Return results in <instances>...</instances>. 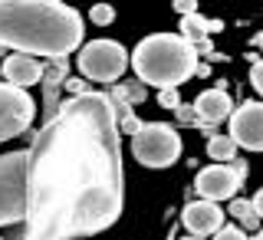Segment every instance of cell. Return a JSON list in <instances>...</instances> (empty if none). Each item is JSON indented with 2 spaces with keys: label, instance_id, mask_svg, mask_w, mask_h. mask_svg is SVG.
I'll use <instances>...</instances> for the list:
<instances>
[{
  "label": "cell",
  "instance_id": "cell-1",
  "mask_svg": "<svg viewBox=\"0 0 263 240\" xmlns=\"http://www.w3.org/2000/svg\"><path fill=\"white\" fill-rule=\"evenodd\" d=\"M27 155V240L92 237L119 220L125 175L112 96L60 102Z\"/></svg>",
  "mask_w": 263,
  "mask_h": 240
},
{
  "label": "cell",
  "instance_id": "cell-2",
  "mask_svg": "<svg viewBox=\"0 0 263 240\" xmlns=\"http://www.w3.org/2000/svg\"><path fill=\"white\" fill-rule=\"evenodd\" d=\"M0 46L33 60H66L82 46V16L53 0H0Z\"/></svg>",
  "mask_w": 263,
  "mask_h": 240
},
{
  "label": "cell",
  "instance_id": "cell-3",
  "mask_svg": "<svg viewBox=\"0 0 263 240\" xmlns=\"http://www.w3.org/2000/svg\"><path fill=\"white\" fill-rule=\"evenodd\" d=\"M128 66L142 82L161 93V89H178L184 79L194 76L197 56L181 33H152L135 46V53L128 56Z\"/></svg>",
  "mask_w": 263,
  "mask_h": 240
},
{
  "label": "cell",
  "instance_id": "cell-4",
  "mask_svg": "<svg viewBox=\"0 0 263 240\" xmlns=\"http://www.w3.org/2000/svg\"><path fill=\"white\" fill-rule=\"evenodd\" d=\"M27 175H30L27 152L0 155V227L20 224L27 217Z\"/></svg>",
  "mask_w": 263,
  "mask_h": 240
},
{
  "label": "cell",
  "instance_id": "cell-5",
  "mask_svg": "<svg viewBox=\"0 0 263 240\" xmlns=\"http://www.w3.org/2000/svg\"><path fill=\"white\" fill-rule=\"evenodd\" d=\"M132 155L145 168H171L181 158V135L164 122H142L132 135Z\"/></svg>",
  "mask_w": 263,
  "mask_h": 240
},
{
  "label": "cell",
  "instance_id": "cell-6",
  "mask_svg": "<svg viewBox=\"0 0 263 240\" xmlns=\"http://www.w3.org/2000/svg\"><path fill=\"white\" fill-rule=\"evenodd\" d=\"M79 72L92 82H112L122 79L128 69V49L115 40H92L79 49Z\"/></svg>",
  "mask_w": 263,
  "mask_h": 240
},
{
  "label": "cell",
  "instance_id": "cell-7",
  "mask_svg": "<svg viewBox=\"0 0 263 240\" xmlns=\"http://www.w3.org/2000/svg\"><path fill=\"white\" fill-rule=\"evenodd\" d=\"M33 112H36V105H33L30 93L0 82V142L23 135L33 122Z\"/></svg>",
  "mask_w": 263,
  "mask_h": 240
},
{
  "label": "cell",
  "instance_id": "cell-8",
  "mask_svg": "<svg viewBox=\"0 0 263 240\" xmlns=\"http://www.w3.org/2000/svg\"><path fill=\"white\" fill-rule=\"evenodd\" d=\"M230 142L247 152H263V102H243L230 112Z\"/></svg>",
  "mask_w": 263,
  "mask_h": 240
},
{
  "label": "cell",
  "instance_id": "cell-9",
  "mask_svg": "<svg viewBox=\"0 0 263 240\" xmlns=\"http://www.w3.org/2000/svg\"><path fill=\"white\" fill-rule=\"evenodd\" d=\"M240 181H243V178L237 175L230 164H208V168L197 171L194 188H197V194H201L204 201L220 204V201H227V197H234V194H237Z\"/></svg>",
  "mask_w": 263,
  "mask_h": 240
},
{
  "label": "cell",
  "instance_id": "cell-10",
  "mask_svg": "<svg viewBox=\"0 0 263 240\" xmlns=\"http://www.w3.org/2000/svg\"><path fill=\"white\" fill-rule=\"evenodd\" d=\"M0 76H4L7 86L23 89V93H27V86L43 82V63L33 60V56L13 53V56H7V60H4V66H0Z\"/></svg>",
  "mask_w": 263,
  "mask_h": 240
},
{
  "label": "cell",
  "instance_id": "cell-11",
  "mask_svg": "<svg viewBox=\"0 0 263 240\" xmlns=\"http://www.w3.org/2000/svg\"><path fill=\"white\" fill-rule=\"evenodd\" d=\"M181 220H184V227L191 230V234L208 237V234H217V230L224 227V211L211 201H191L184 208V214H181Z\"/></svg>",
  "mask_w": 263,
  "mask_h": 240
},
{
  "label": "cell",
  "instance_id": "cell-12",
  "mask_svg": "<svg viewBox=\"0 0 263 240\" xmlns=\"http://www.w3.org/2000/svg\"><path fill=\"white\" fill-rule=\"evenodd\" d=\"M194 112L201 115V122L217 125V122L230 119V112H234V99H230L224 89H204V93L194 99Z\"/></svg>",
  "mask_w": 263,
  "mask_h": 240
},
{
  "label": "cell",
  "instance_id": "cell-13",
  "mask_svg": "<svg viewBox=\"0 0 263 240\" xmlns=\"http://www.w3.org/2000/svg\"><path fill=\"white\" fill-rule=\"evenodd\" d=\"M220 27H224L220 20H204L201 13H191L181 20V36L187 43H197V40H208V33H220Z\"/></svg>",
  "mask_w": 263,
  "mask_h": 240
},
{
  "label": "cell",
  "instance_id": "cell-14",
  "mask_svg": "<svg viewBox=\"0 0 263 240\" xmlns=\"http://www.w3.org/2000/svg\"><path fill=\"white\" fill-rule=\"evenodd\" d=\"M208 155L214 158V164H224L237 155V145L230 142V135H214L208 138Z\"/></svg>",
  "mask_w": 263,
  "mask_h": 240
},
{
  "label": "cell",
  "instance_id": "cell-15",
  "mask_svg": "<svg viewBox=\"0 0 263 240\" xmlns=\"http://www.w3.org/2000/svg\"><path fill=\"white\" fill-rule=\"evenodd\" d=\"M230 214H234V217L243 224V227H240L243 234H247V230H253V227L260 224V217H257V211H253V204H250V201H240V197H237V201L230 204Z\"/></svg>",
  "mask_w": 263,
  "mask_h": 240
},
{
  "label": "cell",
  "instance_id": "cell-16",
  "mask_svg": "<svg viewBox=\"0 0 263 240\" xmlns=\"http://www.w3.org/2000/svg\"><path fill=\"white\" fill-rule=\"evenodd\" d=\"M89 20H92L96 27H109V23L115 20V10H112L109 4H96L92 10H89Z\"/></svg>",
  "mask_w": 263,
  "mask_h": 240
},
{
  "label": "cell",
  "instance_id": "cell-17",
  "mask_svg": "<svg viewBox=\"0 0 263 240\" xmlns=\"http://www.w3.org/2000/svg\"><path fill=\"white\" fill-rule=\"evenodd\" d=\"M158 105H161V109H181L178 89H161V93H158Z\"/></svg>",
  "mask_w": 263,
  "mask_h": 240
},
{
  "label": "cell",
  "instance_id": "cell-18",
  "mask_svg": "<svg viewBox=\"0 0 263 240\" xmlns=\"http://www.w3.org/2000/svg\"><path fill=\"white\" fill-rule=\"evenodd\" d=\"M214 240H250V237H247L240 227H220V230H217V237H214Z\"/></svg>",
  "mask_w": 263,
  "mask_h": 240
},
{
  "label": "cell",
  "instance_id": "cell-19",
  "mask_svg": "<svg viewBox=\"0 0 263 240\" xmlns=\"http://www.w3.org/2000/svg\"><path fill=\"white\" fill-rule=\"evenodd\" d=\"M250 82H253V89L263 96V60L253 63V69H250Z\"/></svg>",
  "mask_w": 263,
  "mask_h": 240
},
{
  "label": "cell",
  "instance_id": "cell-20",
  "mask_svg": "<svg viewBox=\"0 0 263 240\" xmlns=\"http://www.w3.org/2000/svg\"><path fill=\"white\" fill-rule=\"evenodd\" d=\"M175 10H178L181 16H191V13H197V4H194V0H178Z\"/></svg>",
  "mask_w": 263,
  "mask_h": 240
},
{
  "label": "cell",
  "instance_id": "cell-21",
  "mask_svg": "<svg viewBox=\"0 0 263 240\" xmlns=\"http://www.w3.org/2000/svg\"><path fill=\"white\" fill-rule=\"evenodd\" d=\"M250 204H253V211H257V217L263 220V188H260L257 194H253V201H250Z\"/></svg>",
  "mask_w": 263,
  "mask_h": 240
},
{
  "label": "cell",
  "instance_id": "cell-22",
  "mask_svg": "<svg viewBox=\"0 0 263 240\" xmlns=\"http://www.w3.org/2000/svg\"><path fill=\"white\" fill-rule=\"evenodd\" d=\"M253 240H263V230H260V234H257V237H253Z\"/></svg>",
  "mask_w": 263,
  "mask_h": 240
},
{
  "label": "cell",
  "instance_id": "cell-23",
  "mask_svg": "<svg viewBox=\"0 0 263 240\" xmlns=\"http://www.w3.org/2000/svg\"><path fill=\"white\" fill-rule=\"evenodd\" d=\"M257 43H263V33H260V36H257Z\"/></svg>",
  "mask_w": 263,
  "mask_h": 240
},
{
  "label": "cell",
  "instance_id": "cell-24",
  "mask_svg": "<svg viewBox=\"0 0 263 240\" xmlns=\"http://www.w3.org/2000/svg\"><path fill=\"white\" fill-rule=\"evenodd\" d=\"M0 49H4V46H0Z\"/></svg>",
  "mask_w": 263,
  "mask_h": 240
}]
</instances>
